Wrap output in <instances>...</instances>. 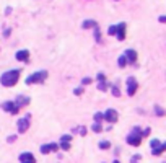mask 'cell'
I'll return each instance as SVG.
<instances>
[{
  "label": "cell",
  "instance_id": "31",
  "mask_svg": "<svg viewBox=\"0 0 166 163\" xmlns=\"http://www.w3.org/2000/svg\"><path fill=\"white\" fill-rule=\"evenodd\" d=\"M158 20H160V23H166V16H160Z\"/></svg>",
  "mask_w": 166,
  "mask_h": 163
},
{
  "label": "cell",
  "instance_id": "2",
  "mask_svg": "<svg viewBox=\"0 0 166 163\" xmlns=\"http://www.w3.org/2000/svg\"><path fill=\"white\" fill-rule=\"evenodd\" d=\"M140 142H142V131H140V127H134L132 134L127 136V144L134 145V147H138Z\"/></svg>",
  "mask_w": 166,
  "mask_h": 163
},
{
  "label": "cell",
  "instance_id": "6",
  "mask_svg": "<svg viewBox=\"0 0 166 163\" xmlns=\"http://www.w3.org/2000/svg\"><path fill=\"white\" fill-rule=\"evenodd\" d=\"M2 109L7 111V113H12V114H16L20 111V108L15 105V101H5L2 105Z\"/></svg>",
  "mask_w": 166,
  "mask_h": 163
},
{
  "label": "cell",
  "instance_id": "32",
  "mask_svg": "<svg viewBox=\"0 0 166 163\" xmlns=\"http://www.w3.org/2000/svg\"><path fill=\"white\" fill-rule=\"evenodd\" d=\"M114 163H120V162H117V160H114Z\"/></svg>",
  "mask_w": 166,
  "mask_h": 163
},
{
  "label": "cell",
  "instance_id": "29",
  "mask_svg": "<svg viewBox=\"0 0 166 163\" xmlns=\"http://www.w3.org/2000/svg\"><path fill=\"white\" fill-rule=\"evenodd\" d=\"M70 136H68V134H67V136H62V139H60V140H68V142H70Z\"/></svg>",
  "mask_w": 166,
  "mask_h": 163
},
{
  "label": "cell",
  "instance_id": "14",
  "mask_svg": "<svg viewBox=\"0 0 166 163\" xmlns=\"http://www.w3.org/2000/svg\"><path fill=\"white\" fill-rule=\"evenodd\" d=\"M29 103V98L28 96H23V95H20L18 98H16V101H15V105L18 106V108H21V106H25V105H28Z\"/></svg>",
  "mask_w": 166,
  "mask_h": 163
},
{
  "label": "cell",
  "instance_id": "16",
  "mask_svg": "<svg viewBox=\"0 0 166 163\" xmlns=\"http://www.w3.org/2000/svg\"><path fill=\"white\" fill-rule=\"evenodd\" d=\"M98 26V23L95 21V20H86V21H83V28L85 30H88V28H96Z\"/></svg>",
  "mask_w": 166,
  "mask_h": 163
},
{
  "label": "cell",
  "instance_id": "5",
  "mask_svg": "<svg viewBox=\"0 0 166 163\" xmlns=\"http://www.w3.org/2000/svg\"><path fill=\"white\" fill-rule=\"evenodd\" d=\"M137 88H138V85H137L135 78H134V77L127 78V95L134 96V95H135V91H137Z\"/></svg>",
  "mask_w": 166,
  "mask_h": 163
},
{
  "label": "cell",
  "instance_id": "15",
  "mask_svg": "<svg viewBox=\"0 0 166 163\" xmlns=\"http://www.w3.org/2000/svg\"><path fill=\"white\" fill-rule=\"evenodd\" d=\"M16 59H18V60H21V62H25V60L29 59V52H28L26 49L25 51H18V52H16Z\"/></svg>",
  "mask_w": 166,
  "mask_h": 163
},
{
  "label": "cell",
  "instance_id": "25",
  "mask_svg": "<svg viewBox=\"0 0 166 163\" xmlns=\"http://www.w3.org/2000/svg\"><path fill=\"white\" fill-rule=\"evenodd\" d=\"M112 95H114V96H119V95H120L119 88H117V86H116V85H114V86H112Z\"/></svg>",
  "mask_w": 166,
  "mask_h": 163
},
{
  "label": "cell",
  "instance_id": "20",
  "mask_svg": "<svg viewBox=\"0 0 166 163\" xmlns=\"http://www.w3.org/2000/svg\"><path fill=\"white\" fill-rule=\"evenodd\" d=\"M117 62H119V67H126V65H127V59L124 57V55H120Z\"/></svg>",
  "mask_w": 166,
  "mask_h": 163
},
{
  "label": "cell",
  "instance_id": "9",
  "mask_svg": "<svg viewBox=\"0 0 166 163\" xmlns=\"http://www.w3.org/2000/svg\"><path fill=\"white\" fill-rule=\"evenodd\" d=\"M55 150H59V145L57 144H46V145H43L41 147V153H51V152H55Z\"/></svg>",
  "mask_w": 166,
  "mask_h": 163
},
{
  "label": "cell",
  "instance_id": "18",
  "mask_svg": "<svg viewBox=\"0 0 166 163\" xmlns=\"http://www.w3.org/2000/svg\"><path fill=\"white\" fill-rule=\"evenodd\" d=\"M95 39H96V43H101V33H99V28L98 26H96L95 28Z\"/></svg>",
  "mask_w": 166,
  "mask_h": 163
},
{
  "label": "cell",
  "instance_id": "30",
  "mask_svg": "<svg viewBox=\"0 0 166 163\" xmlns=\"http://www.w3.org/2000/svg\"><path fill=\"white\" fill-rule=\"evenodd\" d=\"M85 134H86V129L85 127H80V136H85Z\"/></svg>",
  "mask_w": 166,
  "mask_h": 163
},
{
  "label": "cell",
  "instance_id": "26",
  "mask_svg": "<svg viewBox=\"0 0 166 163\" xmlns=\"http://www.w3.org/2000/svg\"><path fill=\"white\" fill-rule=\"evenodd\" d=\"M82 83H83V85H88V83H91V78H90V77H85L82 80Z\"/></svg>",
  "mask_w": 166,
  "mask_h": 163
},
{
  "label": "cell",
  "instance_id": "24",
  "mask_svg": "<svg viewBox=\"0 0 166 163\" xmlns=\"http://www.w3.org/2000/svg\"><path fill=\"white\" fill-rule=\"evenodd\" d=\"M155 113H156L158 116H165V109H161L160 106H155Z\"/></svg>",
  "mask_w": 166,
  "mask_h": 163
},
{
  "label": "cell",
  "instance_id": "7",
  "mask_svg": "<svg viewBox=\"0 0 166 163\" xmlns=\"http://www.w3.org/2000/svg\"><path fill=\"white\" fill-rule=\"evenodd\" d=\"M28 127H29V117H28V116L18 121V132L20 134H25L28 131Z\"/></svg>",
  "mask_w": 166,
  "mask_h": 163
},
{
  "label": "cell",
  "instance_id": "4",
  "mask_svg": "<svg viewBox=\"0 0 166 163\" xmlns=\"http://www.w3.org/2000/svg\"><path fill=\"white\" fill-rule=\"evenodd\" d=\"M150 147H151V153H153V155H161L166 150V142H165V144H161L160 140L153 139V140L150 142Z\"/></svg>",
  "mask_w": 166,
  "mask_h": 163
},
{
  "label": "cell",
  "instance_id": "23",
  "mask_svg": "<svg viewBox=\"0 0 166 163\" xmlns=\"http://www.w3.org/2000/svg\"><path fill=\"white\" fill-rule=\"evenodd\" d=\"M109 147H111V144H109L108 140H104V142H99V148H104V150H106V148H109Z\"/></svg>",
  "mask_w": 166,
  "mask_h": 163
},
{
  "label": "cell",
  "instance_id": "12",
  "mask_svg": "<svg viewBox=\"0 0 166 163\" xmlns=\"http://www.w3.org/2000/svg\"><path fill=\"white\" fill-rule=\"evenodd\" d=\"M20 162H21V163H36V160H34V157H33V153H29V152L20 155Z\"/></svg>",
  "mask_w": 166,
  "mask_h": 163
},
{
  "label": "cell",
  "instance_id": "10",
  "mask_svg": "<svg viewBox=\"0 0 166 163\" xmlns=\"http://www.w3.org/2000/svg\"><path fill=\"white\" fill-rule=\"evenodd\" d=\"M116 34H117V39H119V41L126 39V23H119V25H117Z\"/></svg>",
  "mask_w": 166,
  "mask_h": 163
},
{
  "label": "cell",
  "instance_id": "28",
  "mask_svg": "<svg viewBox=\"0 0 166 163\" xmlns=\"http://www.w3.org/2000/svg\"><path fill=\"white\" fill-rule=\"evenodd\" d=\"M75 95H82V93H83V88H75Z\"/></svg>",
  "mask_w": 166,
  "mask_h": 163
},
{
  "label": "cell",
  "instance_id": "27",
  "mask_svg": "<svg viewBox=\"0 0 166 163\" xmlns=\"http://www.w3.org/2000/svg\"><path fill=\"white\" fill-rule=\"evenodd\" d=\"M140 160V155H135V157H132V163H138Z\"/></svg>",
  "mask_w": 166,
  "mask_h": 163
},
{
  "label": "cell",
  "instance_id": "11",
  "mask_svg": "<svg viewBox=\"0 0 166 163\" xmlns=\"http://www.w3.org/2000/svg\"><path fill=\"white\" fill-rule=\"evenodd\" d=\"M124 57L127 59V62H129V64H134V62L137 60V52L134 49H127L126 52H124Z\"/></svg>",
  "mask_w": 166,
  "mask_h": 163
},
{
  "label": "cell",
  "instance_id": "19",
  "mask_svg": "<svg viewBox=\"0 0 166 163\" xmlns=\"http://www.w3.org/2000/svg\"><path fill=\"white\" fill-rule=\"evenodd\" d=\"M60 148H64V150H68L70 148V142L68 140H60V145H59Z\"/></svg>",
  "mask_w": 166,
  "mask_h": 163
},
{
  "label": "cell",
  "instance_id": "3",
  "mask_svg": "<svg viewBox=\"0 0 166 163\" xmlns=\"http://www.w3.org/2000/svg\"><path fill=\"white\" fill-rule=\"evenodd\" d=\"M47 78V72L46 70H39V72H34L33 75L26 78V83L28 85H33V83H43L44 80Z\"/></svg>",
  "mask_w": 166,
  "mask_h": 163
},
{
  "label": "cell",
  "instance_id": "13",
  "mask_svg": "<svg viewBox=\"0 0 166 163\" xmlns=\"http://www.w3.org/2000/svg\"><path fill=\"white\" fill-rule=\"evenodd\" d=\"M108 88V85H106V77L104 74H98V90H104Z\"/></svg>",
  "mask_w": 166,
  "mask_h": 163
},
{
  "label": "cell",
  "instance_id": "22",
  "mask_svg": "<svg viewBox=\"0 0 166 163\" xmlns=\"http://www.w3.org/2000/svg\"><path fill=\"white\" fill-rule=\"evenodd\" d=\"M91 129L95 131L96 134H98V132H101V131H103V127H101V124H96V122H95V124H93V127H91Z\"/></svg>",
  "mask_w": 166,
  "mask_h": 163
},
{
  "label": "cell",
  "instance_id": "8",
  "mask_svg": "<svg viewBox=\"0 0 166 163\" xmlns=\"http://www.w3.org/2000/svg\"><path fill=\"white\" fill-rule=\"evenodd\" d=\"M104 119L108 121V122H116L117 121V111L116 109H108L104 113Z\"/></svg>",
  "mask_w": 166,
  "mask_h": 163
},
{
  "label": "cell",
  "instance_id": "21",
  "mask_svg": "<svg viewBox=\"0 0 166 163\" xmlns=\"http://www.w3.org/2000/svg\"><path fill=\"white\" fill-rule=\"evenodd\" d=\"M116 31H117V25H112V26H109L108 34H109V36H114V34H116Z\"/></svg>",
  "mask_w": 166,
  "mask_h": 163
},
{
  "label": "cell",
  "instance_id": "17",
  "mask_svg": "<svg viewBox=\"0 0 166 163\" xmlns=\"http://www.w3.org/2000/svg\"><path fill=\"white\" fill-rule=\"evenodd\" d=\"M103 119H104V114H103V113H96V114H95V122H96V124L103 122Z\"/></svg>",
  "mask_w": 166,
  "mask_h": 163
},
{
  "label": "cell",
  "instance_id": "1",
  "mask_svg": "<svg viewBox=\"0 0 166 163\" xmlns=\"http://www.w3.org/2000/svg\"><path fill=\"white\" fill-rule=\"evenodd\" d=\"M18 78H20V70H8L0 77V82H2L3 86H13L16 85Z\"/></svg>",
  "mask_w": 166,
  "mask_h": 163
}]
</instances>
